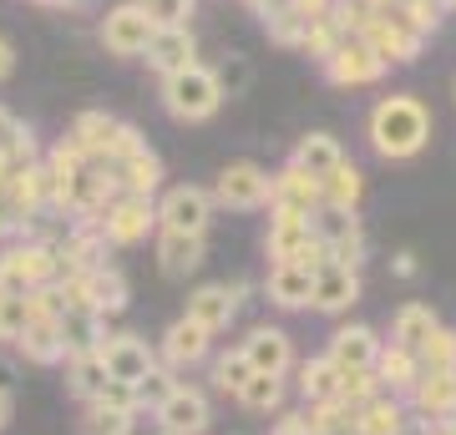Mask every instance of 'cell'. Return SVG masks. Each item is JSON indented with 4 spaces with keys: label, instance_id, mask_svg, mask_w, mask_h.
<instances>
[{
    "label": "cell",
    "instance_id": "36",
    "mask_svg": "<svg viewBox=\"0 0 456 435\" xmlns=\"http://www.w3.org/2000/svg\"><path fill=\"white\" fill-rule=\"evenodd\" d=\"M416 359H421V370H431V375H452L456 370V329L436 324V329L426 334V344L416 350Z\"/></svg>",
    "mask_w": 456,
    "mask_h": 435
},
{
    "label": "cell",
    "instance_id": "3",
    "mask_svg": "<svg viewBox=\"0 0 456 435\" xmlns=\"http://www.w3.org/2000/svg\"><path fill=\"white\" fill-rule=\"evenodd\" d=\"M360 41H365V46H370L386 66H411L416 56H421V46L431 41V36H426L421 26L401 11V5H380V16L360 31Z\"/></svg>",
    "mask_w": 456,
    "mask_h": 435
},
{
    "label": "cell",
    "instance_id": "57",
    "mask_svg": "<svg viewBox=\"0 0 456 435\" xmlns=\"http://www.w3.org/2000/svg\"><path fill=\"white\" fill-rule=\"evenodd\" d=\"M5 188H11V157L0 152V193H5Z\"/></svg>",
    "mask_w": 456,
    "mask_h": 435
},
{
    "label": "cell",
    "instance_id": "41",
    "mask_svg": "<svg viewBox=\"0 0 456 435\" xmlns=\"http://www.w3.org/2000/svg\"><path fill=\"white\" fill-rule=\"evenodd\" d=\"M310 26H314V20H305L289 5V11H284V16H274L264 31H269V41H274V46H294V51H299V46H305V36H310Z\"/></svg>",
    "mask_w": 456,
    "mask_h": 435
},
{
    "label": "cell",
    "instance_id": "38",
    "mask_svg": "<svg viewBox=\"0 0 456 435\" xmlns=\"http://www.w3.org/2000/svg\"><path fill=\"white\" fill-rule=\"evenodd\" d=\"M132 420L127 410H112V405H97V400H86L82 410V435H132Z\"/></svg>",
    "mask_w": 456,
    "mask_h": 435
},
{
    "label": "cell",
    "instance_id": "5",
    "mask_svg": "<svg viewBox=\"0 0 456 435\" xmlns=\"http://www.w3.org/2000/svg\"><path fill=\"white\" fill-rule=\"evenodd\" d=\"M213 203H218V208H233V213L269 208V173L248 157L228 162L224 173H218V182H213Z\"/></svg>",
    "mask_w": 456,
    "mask_h": 435
},
{
    "label": "cell",
    "instance_id": "52",
    "mask_svg": "<svg viewBox=\"0 0 456 435\" xmlns=\"http://www.w3.org/2000/svg\"><path fill=\"white\" fill-rule=\"evenodd\" d=\"M294 11H299L305 20H320V16H330V11H335V0H294Z\"/></svg>",
    "mask_w": 456,
    "mask_h": 435
},
{
    "label": "cell",
    "instance_id": "12",
    "mask_svg": "<svg viewBox=\"0 0 456 435\" xmlns=\"http://www.w3.org/2000/svg\"><path fill=\"white\" fill-rule=\"evenodd\" d=\"M152 415H158V431L163 435H203L213 425V405L198 385H178Z\"/></svg>",
    "mask_w": 456,
    "mask_h": 435
},
{
    "label": "cell",
    "instance_id": "21",
    "mask_svg": "<svg viewBox=\"0 0 456 435\" xmlns=\"http://www.w3.org/2000/svg\"><path fill=\"white\" fill-rule=\"evenodd\" d=\"M203 258H208V243L203 233H173V228H158V269L167 278H188L203 269Z\"/></svg>",
    "mask_w": 456,
    "mask_h": 435
},
{
    "label": "cell",
    "instance_id": "56",
    "mask_svg": "<svg viewBox=\"0 0 456 435\" xmlns=\"http://www.w3.org/2000/svg\"><path fill=\"white\" fill-rule=\"evenodd\" d=\"M395 274L411 278V274H416V258H411V254H395Z\"/></svg>",
    "mask_w": 456,
    "mask_h": 435
},
{
    "label": "cell",
    "instance_id": "53",
    "mask_svg": "<svg viewBox=\"0 0 456 435\" xmlns=\"http://www.w3.org/2000/svg\"><path fill=\"white\" fill-rule=\"evenodd\" d=\"M0 390H5V395H16V359H11V355H0Z\"/></svg>",
    "mask_w": 456,
    "mask_h": 435
},
{
    "label": "cell",
    "instance_id": "40",
    "mask_svg": "<svg viewBox=\"0 0 456 435\" xmlns=\"http://www.w3.org/2000/svg\"><path fill=\"white\" fill-rule=\"evenodd\" d=\"M31 269L20 258V243H5L0 248V294H31Z\"/></svg>",
    "mask_w": 456,
    "mask_h": 435
},
{
    "label": "cell",
    "instance_id": "27",
    "mask_svg": "<svg viewBox=\"0 0 456 435\" xmlns=\"http://www.w3.org/2000/svg\"><path fill=\"white\" fill-rule=\"evenodd\" d=\"M56 324H61L66 355H86V350H102L107 344V319H102L97 309H66Z\"/></svg>",
    "mask_w": 456,
    "mask_h": 435
},
{
    "label": "cell",
    "instance_id": "64",
    "mask_svg": "<svg viewBox=\"0 0 456 435\" xmlns=\"http://www.w3.org/2000/svg\"><path fill=\"white\" fill-rule=\"evenodd\" d=\"M158 435H163V431H158Z\"/></svg>",
    "mask_w": 456,
    "mask_h": 435
},
{
    "label": "cell",
    "instance_id": "54",
    "mask_svg": "<svg viewBox=\"0 0 456 435\" xmlns=\"http://www.w3.org/2000/svg\"><path fill=\"white\" fill-rule=\"evenodd\" d=\"M11 71H16V46H11V41L0 36V81L11 77Z\"/></svg>",
    "mask_w": 456,
    "mask_h": 435
},
{
    "label": "cell",
    "instance_id": "33",
    "mask_svg": "<svg viewBox=\"0 0 456 435\" xmlns=\"http://www.w3.org/2000/svg\"><path fill=\"white\" fill-rule=\"evenodd\" d=\"M320 193H325V208H350L360 213V197H365V178H360V167L350 157L330 173L325 182H320Z\"/></svg>",
    "mask_w": 456,
    "mask_h": 435
},
{
    "label": "cell",
    "instance_id": "6",
    "mask_svg": "<svg viewBox=\"0 0 456 435\" xmlns=\"http://www.w3.org/2000/svg\"><path fill=\"white\" fill-rule=\"evenodd\" d=\"M152 16H147L137 0H122V5H112L107 16H102L97 36H102V46L112 51V56H122V61H132V56H142L147 41H152Z\"/></svg>",
    "mask_w": 456,
    "mask_h": 435
},
{
    "label": "cell",
    "instance_id": "11",
    "mask_svg": "<svg viewBox=\"0 0 456 435\" xmlns=\"http://www.w3.org/2000/svg\"><path fill=\"white\" fill-rule=\"evenodd\" d=\"M269 208H279V213H299V218H314V213L325 208L320 178H310L305 167L284 162L279 173H269Z\"/></svg>",
    "mask_w": 456,
    "mask_h": 435
},
{
    "label": "cell",
    "instance_id": "62",
    "mask_svg": "<svg viewBox=\"0 0 456 435\" xmlns=\"http://www.w3.org/2000/svg\"><path fill=\"white\" fill-rule=\"evenodd\" d=\"M36 5H46V0H36Z\"/></svg>",
    "mask_w": 456,
    "mask_h": 435
},
{
    "label": "cell",
    "instance_id": "48",
    "mask_svg": "<svg viewBox=\"0 0 456 435\" xmlns=\"http://www.w3.org/2000/svg\"><path fill=\"white\" fill-rule=\"evenodd\" d=\"M142 147H147V137L132 127V122H122V127H117V137H112V167H117V162H127L132 152H142Z\"/></svg>",
    "mask_w": 456,
    "mask_h": 435
},
{
    "label": "cell",
    "instance_id": "2",
    "mask_svg": "<svg viewBox=\"0 0 456 435\" xmlns=\"http://www.w3.org/2000/svg\"><path fill=\"white\" fill-rule=\"evenodd\" d=\"M158 97H163V112L173 117V122H208L218 107H224V86H218V71L203 61L183 66V71H173V77H163V86H158Z\"/></svg>",
    "mask_w": 456,
    "mask_h": 435
},
{
    "label": "cell",
    "instance_id": "49",
    "mask_svg": "<svg viewBox=\"0 0 456 435\" xmlns=\"http://www.w3.org/2000/svg\"><path fill=\"white\" fill-rule=\"evenodd\" d=\"M269 435H314L310 431V410H279Z\"/></svg>",
    "mask_w": 456,
    "mask_h": 435
},
{
    "label": "cell",
    "instance_id": "28",
    "mask_svg": "<svg viewBox=\"0 0 456 435\" xmlns=\"http://www.w3.org/2000/svg\"><path fill=\"white\" fill-rule=\"evenodd\" d=\"M294 390H299L305 405H325V400L340 395V370H335L325 355H314V359H305V365H294Z\"/></svg>",
    "mask_w": 456,
    "mask_h": 435
},
{
    "label": "cell",
    "instance_id": "9",
    "mask_svg": "<svg viewBox=\"0 0 456 435\" xmlns=\"http://www.w3.org/2000/svg\"><path fill=\"white\" fill-rule=\"evenodd\" d=\"M320 71H325V81H330V86H345V92H355V86H375V81L386 77L391 66L380 61V56H375V51L365 46L360 36H345V41H340V51L320 61Z\"/></svg>",
    "mask_w": 456,
    "mask_h": 435
},
{
    "label": "cell",
    "instance_id": "13",
    "mask_svg": "<svg viewBox=\"0 0 456 435\" xmlns=\"http://www.w3.org/2000/svg\"><path fill=\"white\" fill-rule=\"evenodd\" d=\"M102 359H107V375H112V380H122V385H142L147 375L163 365V359H158V350H152L142 334H107Z\"/></svg>",
    "mask_w": 456,
    "mask_h": 435
},
{
    "label": "cell",
    "instance_id": "44",
    "mask_svg": "<svg viewBox=\"0 0 456 435\" xmlns=\"http://www.w3.org/2000/svg\"><path fill=\"white\" fill-rule=\"evenodd\" d=\"M183 380H178V370H167V365H158V370L147 375L142 385H137V395H142V410H158V405L167 400V395H173V390H178Z\"/></svg>",
    "mask_w": 456,
    "mask_h": 435
},
{
    "label": "cell",
    "instance_id": "35",
    "mask_svg": "<svg viewBox=\"0 0 456 435\" xmlns=\"http://www.w3.org/2000/svg\"><path fill=\"white\" fill-rule=\"evenodd\" d=\"M208 380H213V390H218V395H233V400H239V390H244L248 380H254V365H248V359H244V350L233 344L228 355H218V359H213Z\"/></svg>",
    "mask_w": 456,
    "mask_h": 435
},
{
    "label": "cell",
    "instance_id": "61",
    "mask_svg": "<svg viewBox=\"0 0 456 435\" xmlns=\"http://www.w3.org/2000/svg\"><path fill=\"white\" fill-rule=\"evenodd\" d=\"M452 97H456V77H452Z\"/></svg>",
    "mask_w": 456,
    "mask_h": 435
},
{
    "label": "cell",
    "instance_id": "45",
    "mask_svg": "<svg viewBox=\"0 0 456 435\" xmlns=\"http://www.w3.org/2000/svg\"><path fill=\"white\" fill-rule=\"evenodd\" d=\"M218 71V86H224V97H244L248 81H254V71H248L244 56H224V66H213Z\"/></svg>",
    "mask_w": 456,
    "mask_h": 435
},
{
    "label": "cell",
    "instance_id": "8",
    "mask_svg": "<svg viewBox=\"0 0 456 435\" xmlns=\"http://www.w3.org/2000/svg\"><path fill=\"white\" fill-rule=\"evenodd\" d=\"M310 233L325 243V254L335 263H350V269L365 263V228H360V218L350 208H320L310 218Z\"/></svg>",
    "mask_w": 456,
    "mask_h": 435
},
{
    "label": "cell",
    "instance_id": "18",
    "mask_svg": "<svg viewBox=\"0 0 456 435\" xmlns=\"http://www.w3.org/2000/svg\"><path fill=\"white\" fill-rule=\"evenodd\" d=\"M406 405L421 425H446V420H456V370L452 375L421 370V380H416V390L406 395Z\"/></svg>",
    "mask_w": 456,
    "mask_h": 435
},
{
    "label": "cell",
    "instance_id": "19",
    "mask_svg": "<svg viewBox=\"0 0 456 435\" xmlns=\"http://www.w3.org/2000/svg\"><path fill=\"white\" fill-rule=\"evenodd\" d=\"M142 61L158 71V77H173V71H183V66L198 61V41H193V26H158L152 31V41H147Z\"/></svg>",
    "mask_w": 456,
    "mask_h": 435
},
{
    "label": "cell",
    "instance_id": "63",
    "mask_svg": "<svg viewBox=\"0 0 456 435\" xmlns=\"http://www.w3.org/2000/svg\"><path fill=\"white\" fill-rule=\"evenodd\" d=\"M452 425H456V420H452Z\"/></svg>",
    "mask_w": 456,
    "mask_h": 435
},
{
    "label": "cell",
    "instance_id": "14",
    "mask_svg": "<svg viewBox=\"0 0 456 435\" xmlns=\"http://www.w3.org/2000/svg\"><path fill=\"white\" fill-rule=\"evenodd\" d=\"M244 359L254 365V375H289L294 370V339L279 329V324H254L244 339H239Z\"/></svg>",
    "mask_w": 456,
    "mask_h": 435
},
{
    "label": "cell",
    "instance_id": "51",
    "mask_svg": "<svg viewBox=\"0 0 456 435\" xmlns=\"http://www.w3.org/2000/svg\"><path fill=\"white\" fill-rule=\"evenodd\" d=\"M244 5H248V11H254L259 20H264V26H269L274 16H284V11H289L294 0H244Z\"/></svg>",
    "mask_w": 456,
    "mask_h": 435
},
{
    "label": "cell",
    "instance_id": "37",
    "mask_svg": "<svg viewBox=\"0 0 456 435\" xmlns=\"http://www.w3.org/2000/svg\"><path fill=\"white\" fill-rule=\"evenodd\" d=\"M31 299L26 294H0V344H20V334L31 329Z\"/></svg>",
    "mask_w": 456,
    "mask_h": 435
},
{
    "label": "cell",
    "instance_id": "16",
    "mask_svg": "<svg viewBox=\"0 0 456 435\" xmlns=\"http://www.w3.org/2000/svg\"><path fill=\"white\" fill-rule=\"evenodd\" d=\"M213 350V334L203 329V324H193L188 314L183 319L167 324V334L158 339V359H163L167 370H193V365H203Z\"/></svg>",
    "mask_w": 456,
    "mask_h": 435
},
{
    "label": "cell",
    "instance_id": "50",
    "mask_svg": "<svg viewBox=\"0 0 456 435\" xmlns=\"http://www.w3.org/2000/svg\"><path fill=\"white\" fill-rule=\"evenodd\" d=\"M26 132H31V127H26L16 112H5V107H0V152H11V147L26 137Z\"/></svg>",
    "mask_w": 456,
    "mask_h": 435
},
{
    "label": "cell",
    "instance_id": "31",
    "mask_svg": "<svg viewBox=\"0 0 456 435\" xmlns=\"http://www.w3.org/2000/svg\"><path fill=\"white\" fill-rule=\"evenodd\" d=\"M31 365H66V344H61V324L56 319H31V329L16 344Z\"/></svg>",
    "mask_w": 456,
    "mask_h": 435
},
{
    "label": "cell",
    "instance_id": "43",
    "mask_svg": "<svg viewBox=\"0 0 456 435\" xmlns=\"http://www.w3.org/2000/svg\"><path fill=\"white\" fill-rule=\"evenodd\" d=\"M147 16H152V26H188L198 11V0H137Z\"/></svg>",
    "mask_w": 456,
    "mask_h": 435
},
{
    "label": "cell",
    "instance_id": "25",
    "mask_svg": "<svg viewBox=\"0 0 456 435\" xmlns=\"http://www.w3.org/2000/svg\"><path fill=\"white\" fill-rule=\"evenodd\" d=\"M117 188L127 197H158L163 193V157L152 152V147H142V152H132L127 162H117Z\"/></svg>",
    "mask_w": 456,
    "mask_h": 435
},
{
    "label": "cell",
    "instance_id": "29",
    "mask_svg": "<svg viewBox=\"0 0 456 435\" xmlns=\"http://www.w3.org/2000/svg\"><path fill=\"white\" fill-rule=\"evenodd\" d=\"M289 162H294V167H305L310 178L325 182L330 173H335V167L345 162V147L335 142L330 132H310V137H299V147H294V157H289Z\"/></svg>",
    "mask_w": 456,
    "mask_h": 435
},
{
    "label": "cell",
    "instance_id": "55",
    "mask_svg": "<svg viewBox=\"0 0 456 435\" xmlns=\"http://www.w3.org/2000/svg\"><path fill=\"white\" fill-rule=\"evenodd\" d=\"M11 415H16V395H5V390H0V431L11 425Z\"/></svg>",
    "mask_w": 456,
    "mask_h": 435
},
{
    "label": "cell",
    "instance_id": "23",
    "mask_svg": "<svg viewBox=\"0 0 456 435\" xmlns=\"http://www.w3.org/2000/svg\"><path fill=\"white\" fill-rule=\"evenodd\" d=\"M117 127H122V122H117L112 112H82L77 122H71V132H66V137L86 152V162L112 167V137H117Z\"/></svg>",
    "mask_w": 456,
    "mask_h": 435
},
{
    "label": "cell",
    "instance_id": "42",
    "mask_svg": "<svg viewBox=\"0 0 456 435\" xmlns=\"http://www.w3.org/2000/svg\"><path fill=\"white\" fill-rule=\"evenodd\" d=\"M375 395H380L375 370H355V375H340V395H335V400H345L350 410H360V405H370Z\"/></svg>",
    "mask_w": 456,
    "mask_h": 435
},
{
    "label": "cell",
    "instance_id": "58",
    "mask_svg": "<svg viewBox=\"0 0 456 435\" xmlns=\"http://www.w3.org/2000/svg\"><path fill=\"white\" fill-rule=\"evenodd\" d=\"M436 5H441V11H446V16H452V11H456V0H436Z\"/></svg>",
    "mask_w": 456,
    "mask_h": 435
},
{
    "label": "cell",
    "instance_id": "17",
    "mask_svg": "<svg viewBox=\"0 0 456 435\" xmlns=\"http://www.w3.org/2000/svg\"><path fill=\"white\" fill-rule=\"evenodd\" d=\"M239 299H244V284H203L188 294V319L203 324L208 334H224L239 319Z\"/></svg>",
    "mask_w": 456,
    "mask_h": 435
},
{
    "label": "cell",
    "instance_id": "59",
    "mask_svg": "<svg viewBox=\"0 0 456 435\" xmlns=\"http://www.w3.org/2000/svg\"><path fill=\"white\" fill-rule=\"evenodd\" d=\"M46 5H82V0H46Z\"/></svg>",
    "mask_w": 456,
    "mask_h": 435
},
{
    "label": "cell",
    "instance_id": "4",
    "mask_svg": "<svg viewBox=\"0 0 456 435\" xmlns=\"http://www.w3.org/2000/svg\"><path fill=\"white\" fill-rule=\"evenodd\" d=\"M152 208H158V228H173V233H208L218 203H213V188L178 182V188H163Z\"/></svg>",
    "mask_w": 456,
    "mask_h": 435
},
{
    "label": "cell",
    "instance_id": "30",
    "mask_svg": "<svg viewBox=\"0 0 456 435\" xmlns=\"http://www.w3.org/2000/svg\"><path fill=\"white\" fill-rule=\"evenodd\" d=\"M112 375H107V359H102V350H86V355H66V390L77 395V400H97L102 385H107Z\"/></svg>",
    "mask_w": 456,
    "mask_h": 435
},
{
    "label": "cell",
    "instance_id": "1",
    "mask_svg": "<svg viewBox=\"0 0 456 435\" xmlns=\"http://www.w3.org/2000/svg\"><path fill=\"white\" fill-rule=\"evenodd\" d=\"M365 137H370V147L386 162H406V157H416V152L431 142V112H426L421 97L391 92V97H380L370 107V117H365Z\"/></svg>",
    "mask_w": 456,
    "mask_h": 435
},
{
    "label": "cell",
    "instance_id": "39",
    "mask_svg": "<svg viewBox=\"0 0 456 435\" xmlns=\"http://www.w3.org/2000/svg\"><path fill=\"white\" fill-rule=\"evenodd\" d=\"M345 36H350V31H345L340 20H335V11H330V16H320L310 26V36H305V46H299V51H305V56H314V61H325V56H335V51H340Z\"/></svg>",
    "mask_w": 456,
    "mask_h": 435
},
{
    "label": "cell",
    "instance_id": "24",
    "mask_svg": "<svg viewBox=\"0 0 456 435\" xmlns=\"http://www.w3.org/2000/svg\"><path fill=\"white\" fill-rule=\"evenodd\" d=\"M406 425H411V405L401 395H386V390L355 410V435H406Z\"/></svg>",
    "mask_w": 456,
    "mask_h": 435
},
{
    "label": "cell",
    "instance_id": "15",
    "mask_svg": "<svg viewBox=\"0 0 456 435\" xmlns=\"http://www.w3.org/2000/svg\"><path fill=\"white\" fill-rule=\"evenodd\" d=\"M350 304H360V269L325 258V263L314 269V299H310V309H314V314H345Z\"/></svg>",
    "mask_w": 456,
    "mask_h": 435
},
{
    "label": "cell",
    "instance_id": "26",
    "mask_svg": "<svg viewBox=\"0 0 456 435\" xmlns=\"http://www.w3.org/2000/svg\"><path fill=\"white\" fill-rule=\"evenodd\" d=\"M375 380H380V390H386V395H401V400H406L411 390H416V380H421V359H416V350L386 344V350H380V359H375Z\"/></svg>",
    "mask_w": 456,
    "mask_h": 435
},
{
    "label": "cell",
    "instance_id": "32",
    "mask_svg": "<svg viewBox=\"0 0 456 435\" xmlns=\"http://www.w3.org/2000/svg\"><path fill=\"white\" fill-rule=\"evenodd\" d=\"M436 314H431V304H401L391 314V339L386 344H401V350H421L426 344V334L436 329Z\"/></svg>",
    "mask_w": 456,
    "mask_h": 435
},
{
    "label": "cell",
    "instance_id": "10",
    "mask_svg": "<svg viewBox=\"0 0 456 435\" xmlns=\"http://www.w3.org/2000/svg\"><path fill=\"white\" fill-rule=\"evenodd\" d=\"M386 350V339L375 334L370 324H340L335 334L325 339V359L335 365L340 375H355V370H375V359Z\"/></svg>",
    "mask_w": 456,
    "mask_h": 435
},
{
    "label": "cell",
    "instance_id": "47",
    "mask_svg": "<svg viewBox=\"0 0 456 435\" xmlns=\"http://www.w3.org/2000/svg\"><path fill=\"white\" fill-rule=\"evenodd\" d=\"M31 228L36 223H26V218H20L16 197L0 193V243H5V238H31Z\"/></svg>",
    "mask_w": 456,
    "mask_h": 435
},
{
    "label": "cell",
    "instance_id": "46",
    "mask_svg": "<svg viewBox=\"0 0 456 435\" xmlns=\"http://www.w3.org/2000/svg\"><path fill=\"white\" fill-rule=\"evenodd\" d=\"M26 299H31V314H36V319H61V314H66V294H61V284H36V289L26 294Z\"/></svg>",
    "mask_w": 456,
    "mask_h": 435
},
{
    "label": "cell",
    "instance_id": "22",
    "mask_svg": "<svg viewBox=\"0 0 456 435\" xmlns=\"http://www.w3.org/2000/svg\"><path fill=\"white\" fill-rule=\"evenodd\" d=\"M264 294H269V304H274V309H310V299H314V269H305V263H269Z\"/></svg>",
    "mask_w": 456,
    "mask_h": 435
},
{
    "label": "cell",
    "instance_id": "20",
    "mask_svg": "<svg viewBox=\"0 0 456 435\" xmlns=\"http://www.w3.org/2000/svg\"><path fill=\"white\" fill-rule=\"evenodd\" d=\"M310 243H314L310 218H299V213H279V208H269V233H264V254L274 258V263H299Z\"/></svg>",
    "mask_w": 456,
    "mask_h": 435
},
{
    "label": "cell",
    "instance_id": "7",
    "mask_svg": "<svg viewBox=\"0 0 456 435\" xmlns=\"http://www.w3.org/2000/svg\"><path fill=\"white\" fill-rule=\"evenodd\" d=\"M158 197H112L107 208H102L97 228H102V238L112 243V248H132V243H142L152 228H158V208H152Z\"/></svg>",
    "mask_w": 456,
    "mask_h": 435
},
{
    "label": "cell",
    "instance_id": "34",
    "mask_svg": "<svg viewBox=\"0 0 456 435\" xmlns=\"http://www.w3.org/2000/svg\"><path fill=\"white\" fill-rule=\"evenodd\" d=\"M284 395H289L284 375H254V380L239 390V405H244L248 415H279V410H284Z\"/></svg>",
    "mask_w": 456,
    "mask_h": 435
},
{
    "label": "cell",
    "instance_id": "60",
    "mask_svg": "<svg viewBox=\"0 0 456 435\" xmlns=\"http://www.w3.org/2000/svg\"><path fill=\"white\" fill-rule=\"evenodd\" d=\"M370 5H395V0H370Z\"/></svg>",
    "mask_w": 456,
    "mask_h": 435
}]
</instances>
